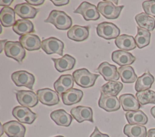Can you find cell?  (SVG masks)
<instances>
[{
	"instance_id": "1",
	"label": "cell",
	"mask_w": 155,
	"mask_h": 137,
	"mask_svg": "<svg viewBox=\"0 0 155 137\" xmlns=\"http://www.w3.org/2000/svg\"><path fill=\"white\" fill-rule=\"evenodd\" d=\"M44 22L50 23L57 29L61 30H66L71 28L73 23L71 18L65 12L56 10H52Z\"/></svg>"
},
{
	"instance_id": "2",
	"label": "cell",
	"mask_w": 155,
	"mask_h": 137,
	"mask_svg": "<svg viewBox=\"0 0 155 137\" xmlns=\"http://www.w3.org/2000/svg\"><path fill=\"white\" fill-rule=\"evenodd\" d=\"M73 76L75 83L78 86L83 88H88L94 84L99 75L90 72L86 68H81L74 71L73 72Z\"/></svg>"
},
{
	"instance_id": "3",
	"label": "cell",
	"mask_w": 155,
	"mask_h": 137,
	"mask_svg": "<svg viewBox=\"0 0 155 137\" xmlns=\"http://www.w3.org/2000/svg\"><path fill=\"white\" fill-rule=\"evenodd\" d=\"M124 7V5L116 6L112 1H100L97 5L98 11L104 18L109 19H117L119 16Z\"/></svg>"
},
{
	"instance_id": "4",
	"label": "cell",
	"mask_w": 155,
	"mask_h": 137,
	"mask_svg": "<svg viewBox=\"0 0 155 137\" xmlns=\"http://www.w3.org/2000/svg\"><path fill=\"white\" fill-rule=\"evenodd\" d=\"M4 52L7 57L12 58L19 63L22 62L26 55L25 48L18 41H7Z\"/></svg>"
},
{
	"instance_id": "5",
	"label": "cell",
	"mask_w": 155,
	"mask_h": 137,
	"mask_svg": "<svg viewBox=\"0 0 155 137\" xmlns=\"http://www.w3.org/2000/svg\"><path fill=\"white\" fill-rule=\"evenodd\" d=\"M96 32L99 37L107 40H110L116 39L119 36L120 29L111 22H103L97 25Z\"/></svg>"
},
{
	"instance_id": "6",
	"label": "cell",
	"mask_w": 155,
	"mask_h": 137,
	"mask_svg": "<svg viewBox=\"0 0 155 137\" xmlns=\"http://www.w3.org/2000/svg\"><path fill=\"white\" fill-rule=\"evenodd\" d=\"M12 80L17 86H25L31 90L35 81V76L28 72L21 70L14 72L11 76Z\"/></svg>"
},
{
	"instance_id": "7",
	"label": "cell",
	"mask_w": 155,
	"mask_h": 137,
	"mask_svg": "<svg viewBox=\"0 0 155 137\" xmlns=\"http://www.w3.org/2000/svg\"><path fill=\"white\" fill-rule=\"evenodd\" d=\"M41 48L47 54H57L62 56L64 44L61 40L54 37H50L42 41Z\"/></svg>"
},
{
	"instance_id": "8",
	"label": "cell",
	"mask_w": 155,
	"mask_h": 137,
	"mask_svg": "<svg viewBox=\"0 0 155 137\" xmlns=\"http://www.w3.org/2000/svg\"><path fill=\"white\" fill-rule=\"evenodd\" d=\"M74 13H78L82 16L85 21H96L99 19L100 14L97 7L88 2L84 1L74 10Z\"/></svg>"
},
{
	"instance_id": "9",
	"label": "cell",
	"mask_w": 155,
	"mask_h": 137,
	"mask_svg": "<svg viewBox=\"0 0 155 137\" xmlns=\"http://www.w3.org/2000/svg\"><path fill=\"white\" fill-rule=\"evenodd\" d=\"M18 102L22 106L27 107H33L38 103L37 95L32 91L19 90L16 91Z\"/></svg>"
},
{
	"instance_id": "10",
	"label": "cell",
	"mask_w": 155,
	"mask_h": 137,
	"mask_svg": "<svg viewBox=\"0 0 155 137\" xmlns=\"http://www.w3.org/2000/svg\"><path fill=\"white\" fill-rule=\"evenodd\" d=\"M96 71L99 72L106 81H116L119 78V74L117 67L111 65L107 62L101 63L97 68Z\"/></svg>"
},
{
	"instance_id": "11",
	"label": "cell",
	"mask_w": 155,
	"mask_h": 137,
	"mask_svg": "<svg viewBox=\"0 0 155 137\" xmlns=\"http://www.w3.org/2000/svg\"><path fill=\"white\" fill-rule=\"evenodd\" d=\"M36 95L39 101L42 104L47 106H54L58 104L60 101L58 94L49 88L38 90Z\"/></svg>"
},
{
	"instance_id": "12",
	"label": "cell",
	"mask_w": 155,
	"mask_h": 137,
	"mask_svg": "<svg viewBox=\"0 0 155 137\" xmlns=\"http://www.w3.org/2000/svg\"><path fill=\"white\" fill-rule=\"evenodd\" d=\"M99 107L107 112H114L119 110L120 107V103L116 96L109 95L101 92L98 101Z\"/></svg>"
},
{
	"instance_id": "13",
	"label": "cell",
	"mask_w": 155,
	"mask_h": 137,
	"mask_svg": "<svg viewBox=\"0 0 155 137\" xmlns=\"http://www.w3.org/2000/svg\"><path fill=\"white\" fill-rule=\"evenodd\" d=\"M4 133L8 137H25V127L20 122L12 120L2 125Z\"/></svg>"
},
{
	"instance_id": "14",
	"label": "cell",
	"mask_w": 155,
	"mask_h": 137,
	"mask_svg": "<svg viewBox=\"0 0 155 137\" xmlns=\"http://www.w3.org/2000/svg\"><path fill=\"white\" fill-rule=\"evenodd\" d=\"M70 113L73 118L79 123L84 121H88L91 123L94 122L93 119V110L90 107L82 106L74 107L71 109Z\"/></svg>"
},
{
	"instance_id": "15",
	"label": "cell",
	"mask_w": 155,
	"mask_h": 137,
	"mask_svg": "<svg viewBox=\"0 0 155 137\" xmlns=\"http://www.w3.org/2000/svg\"><path fill=\"white\" fill-rule=\"evenodd\" d=\"M19 42L22 46L29 51L39 50L41 48L40 38L35 34H27L21 36L19 38Z\"/></svg>"
},
{
	"instance_id": "16",
	"label": "cell",
	"mask_w": 155,
	"mask_h": 137,
	"mask_svg": "<svg viewBox=\"0 0 155 137\" xmlns=\"http://www.w3.org/2000/svg\"><path fill=\"white\" fill-rule=\"evenodd\" d=\"M14 10L15 13L22 19L35 18L39 11L38 8L27 2L16 4L15 6Z\"/></svg>"
},
{
	"instance_id": "17",
	"label": "cell",
	"mask_w": 155,
	"mask_h": 137,
	"mask_svg": "<svg viewBox=\"0 0 155 137\" xmlns=\"http://www.w3.org/2000/svg\"><path fill=\"white\" fill-rule=\"evenodd\" d=\"M56 69L60 72H64L72 69L76 63V59L69 54H65L61 58H52Z\"/></svg>"
},
{
	"instance_id": "18",
	"label": "cell",
	"mask_w": 155,
	"mask_h": 137,
	"mask_svg": "<svg viewBox=\"0 0 155 137\" xmlns=\"http://www.w3.org/2000/svg\"><path fill=\"white\" fill-rule=\"evenodd\" d=\"M111 59L116 64L124 66L133 63L136 60V57L131 53L120 49L112 53Z\"/></svg>"
},
{
	"instance_id": "19",
	"label": "cell",
	"mask_w": 155,
	"mask_h": 137,
	"mask_svg": "<svg viewBox=\"0 0 155 137\" xmlns=\"http://www.w3.org/2000/svg\"><path fill=\"white\" fill-rule=\"evenodd\" d=\"M89 36V27L78 25L71 27L67 32V37L74 41L82 42Z\"/></svg>"
},
{
	"instance_id": "20",
	"label": "cell",
	"mask_w": 155,
	"mask_h": 137,
	"mask_svg": "<svg viewBox=\"0 0 155 137\" xmlns=\"http://www.w3.org/2000/svg\"><path fill=\"white\" fill-rule=\"evenodd\" d=\"M119 100L124 111H136L141 107L137 98L131 94L120 95Z\"/></svg>"
},
{
	"instance_id": "21",
	"label": "cell",
	"mask_w": 155,
	"mask_h": 137,
	"mask_svg": "<svg viewBox=\"0 0 155 137\" xmlns=\"http://www.w3.org/2000/svg\"><path fill=\"white\" fill-rule=\"evenodd\" d=\"M50 117L57 125L64 127H68L73 119L72 116L62 109L51 112Z\"/></svg>"
},
{
	"instance_id": "22",
	"label": "cell",
	"mask_w": 155,
	"mask_h": 137,
	"mask_svg": "<svg viewBox=\"0 0 155 137\" xmlns=\"http://www.w3.org/2000/svg\"><path fill=\"white\" fill-rule=\"evenodd\" d=\"M84 95L83 92L78 89L72 88L64 93L61 97L65 105L70 106L81 101Z\"/></svg>"
},
{
	"instance_id": "23",
	"label": "cell",
	"mask_w": 155,
	"mask_h": 137,
	"mask_svg": "<svg viewBox=\"0 0 155 137\" xmlns=\"http://www.w3.org/2000/svg\"><path fill=\"white\" fill-rule=\"evenodd\" d=\"M13 30L16 34L23 36L35 32L33 22L28 19H18L13 26Z\"/></svg>"
},
{
	"instance_id": "24",
	"label": "cell",
	"mask_w": 155,
	"mask_h": 137,
	"mask_svg": "<svg viewBox=\"0 0 155 137\" xmlns=\"http://www.w3.org/2000/svg\"><path fill=\"white\" fill-rule=\"evenodd\" d=\"M116 46L124 51H130L136 48V43L134 38L128 34H122L115 39Z\"/></svg>"
},
{
	"instance_id": "25",
	"label": "cell",
	"mask_w": 155,
	"mask_h": 137,
	"mask_svg": "<svg viewBox=\"0 0 155 137\" xmlns=\"http://www.w3.org/2000/svg\"><path fill=\"white\" fill-rule=\"evenodd\" d=\"M154 81V78L148 71H147L141 76L139 77L136 81L135 90L137 92L148 90L151 88Z\"/></svg>"
},
{
	"instance_id": "26",
	"label": "cell",
	"mask_w": 155,
	"mask_h": 137,
	"mask_svg": "<svg viewBox=\"0 0 155 137\" xmlns=\"http://www.w3.org/2000/svg\"><path fill=\"white\" fill-rule=\"evenodd\" d=\"M124 133L128 137H147V128L139 124H126L124 127Z\"/></svg>"
},
{
	"instance_id": "27",
	"label": "cell",
	"mask_w": 155,
	"mask_h": 137,
	"mask_svg": "<svg viewBox=\"0 0 155 137\" xmlns=\"http://www.w3.org/2000/svg\"><path fill=\"white\" fill-rule=\"evenodd\" d=\"M135 20L139 27L149 31L155 28V19L145 13H140L135 16Z\"/></svg>"
},
{
	"instance_id": "28",
	"label": "cell",
	"mask_w": 155,
	"mask_h": 137,
	"mask_svg": "<svg viewBox=\"0 0 155 137\" xmlns=\"http://www.w3.org/2000/svg\"><path fill=\"white\" fill-rule=\"evenodd\" d=\"M125 118L130 124L145 125L148 122L146 114L140 110L136 111H128L125 113Z\"/></svg>"
},
{
	"instance_id": "29",
	"label": "cell",
	"mask_w": 155,
	"mask_h": 137,
	"mask_svg": "<svg viewBox=\"0 0 155 137\" xmlns=\"http://www.w3.org/2000/svg\"><path fill=\"white\" fill-rule=\"evenodd\" d=\"M1 25L5 27L13 26L16 22L15 12L14 9L10 7H4L0 11Z\"/></svg>"
},
{
	"instance_id": "30",
	"label": "cell",
	"mask_w": 155,
	"mask_h": 137,
	"mask_svg": "<svg viewBox=\"0 0 155 137\" xmlns=\"http://www.w3.org/2000/svg\"><path fill=\"white\" fill-rule=\"evenodd\" d=\"M118 72L121 80L125 83H132L137 79L134 69L131 66H124L118 68Z\"/></svg>"
},
{
	"instance_id": "31",
	"label": "cell",
	"mask_w": 155,
	"mask_h": 137,
	"mask_svg": "<svg viewBox=\"0 0 155 137\" xmlns=\"http://www.w3.org/2000/svg\"><path fill=\"white\" fill-rule=\"evenodd\" d=\"M123 88V84L120 81H108L102 86L101 92L109 95L117 96Z\"/></svg>"
},
{
	"instance_id": "32",
	"label": "cell",
	"mask_w": 155,
	"mask_h": 137,
	"mask_svg": "<svg viewBox=\"0 0 155 137\" xmlns=\"http://www.w3.org/2000/svg\"><path fill=\"white\" fill-rule=\"evenodd\" d=\"M137 34L134 37L136 46L139 48H142L150 44L151 33L149 31L137 27Z\"/></svg>"
},
{
	"instance_id": "33",
	"label": "cell",
	"mask_w": 155,
	"mask_h": 137,
	"mask_svg": "<svg viewBox=\"0 0 155 137\" xmlns=\"http://www.w3.org/2000/svg\"><path fill=\"white\" fill-rule=\"evenodd\" d=\"M136 97L140 105L143 106L147 104H155V92L152 90H145L137 92Z\"/></svg>"
},
{
	"instance_id": "34",
	"label": "cell",
	"mask_w": 155,
	"mask_h": 137,
	"mask_svg": "<svg viewBox=\"0 0 155 137\" xmlns=\"http://www.w3.org/2000/svg\"><path fill=\"white\" fill-rule=\"evenodd\" d=\"M30 112H31V110L28 107L18 106L13 109L12 114L13 116L20 122Z\"/></svg>"
},
{
	"instance_id": "35",
	"label": "cell",
	"mask_w": 155,
	"mask_h": 137,
	"mask_svg": "<svg viewBox=\"0 0 155 137\" xmlns=\"http://www.w3.org/2000/svg\"><path fill=\"white\" fill-rule=\"evenodd\" d=\"M68 91L73 88L74 86V78L73 75L64 74L61 75L57 80Z\"/></svg>"
},
{
	"instance_id": "36",
	"label": "cell",
	"mask_w": 155,
	"mask_h": 137,
	"mask_svg": "<svg viewBox=\"0 0 155 137\" xmlns=\"http://www.w3.org/2000/svg\"><path fill=\"white\" fill-rule=\"evenodd\" d=\"M144 13L149 16L155 18V1H145L142 3Z\"/></svg>"
},
{
	"instance_id": "37",
	"label": "cell",
	"mask_w": 155,
	"mask_h": 137,
	"mask_svg": "<svg viewBox=\"0 0 155 137\" xmlns=\"http://www.w3.org/2000/svg\"><path fill=\"white\" fill-rule=\"evenodd\" d=\"M36 118H37V115L35 113H34V112H33L31 111L28 115H27L20 121V123H25V124H32L35 121Z\"/></svg>"
},
{
	"instance_id": "38",
	"label": "cell",
	"mask_w": 155,
	"mask_h": 137,
	"mask_svg": "<svg viewBox=\"0 0 155 137\" xmlns=\"http://www.w3.org/2000/svg\"><path fill=\"white\" fill-rule=\"evenodd\" d=\"M53 86H54V90L56 91V92L59 95H61L65 93V92L67 91V90L60 83L59 81H58V80H56L54 83V84H53Z\"/></svg>"
},
{
	"instance_id": "39",
	"label": "cell",
	"mask_w": 155,
	"mask_h": 137,
	"mask_svg": "<svg viewBox=\"0 0 155 137\" xmlns=\"http://www.w3.org/2000/svg\"><path fill=\"white\" fill-rule=\"evenodd\" d=\"M90 137H110L107 134H104L101 133L98 128L96 126L94 127V131L93 132V133L90 135Z\"/></svg>"
},
{
	"instance_id": "40",
	"label": "cell",
	"mask_w": 155,
	"mask_h": 137,
	"mask_svg": "<svg viewBox=\"0 0 155 137\" xmlns=\"http://www.w3.org/2000/svg\"><path fill=\"white\" fill-rule=\"evenodd\" d=\"M51 2H53V4L56 5V6H63L65 5H67L69 3V0H58V1H56V0H51Z\"/></svg>"
},
{
	"instance_id": "41",
	"label": "cell",
	"mask_w": 155,
	"mask_h": 137,
	"mask_svg": "<svg viewBox=\"0 0 155 137\" xmlns=\"http://www.w3.org/2000/svg\"><path fill=\"white\" fill-rule=\"evenodd\" d=\"M27 3L31 5H35V6H38L43 4L45 2L44 0H26L25 1Z\"/></svg>"
},
{
	"instance_id": "42",
	"label": "cell",
	"mask_w": 155,
	"mask_h": 137,
	"mask_svg": "<svg viewBox=\"0 0 155 137\" xmlns=\"http://www.w3.org/2000/svg\"><path fill=\"white\" fill-rule=\"evenodd\" d=\"M13 0H1L0 1V6H4V7H8L10 5L12 2Z\"/></svg>"
},
{
	"instance_id": "43",
	"label": "cell",
	"mask_w": 155,
	"mask_h": 137,
	"mask_svg": "<svg viewBox=\"0 0 155 137\" xmlns=\"http://www.w3.org/2000/svg\"><path fill=\"white\" fill-rule=\"evenodd\" d=\"M147 137H155V128L150 129L148 130Z\"/></svg>"
},
{
	"instance_id": "44",
	"label": "cell",
	"mask_w": 155,
	"mask_h": 137,
	"mask_svg": "<svg viewBox=\"0 0 155 137\" xmlns=\"http://www.w3.org/2000/svg\"><path fill=\"white\" fill-rule=\"evenodd\" d=\"M7 42V39H5V40H1L0 43H1V51H0V53H2V51H3V49H4V48H5V44Z\"/></svg>"
},
{
	"instance_id": "45",
	"label": "cell",
	"mask_w": 155,
	"mask_h": 137,
	"mask_svg": "<svg viewBox=\"0 0 155 137\" xmlns=\"http://www.w3.org/2000/svg\"><path fill=\"white\" fill-rule=\"evenodd\" d=\"M150 112H151V115H152V116L155 118V106H153V107L151 109Z\"/></svg>"
},
{
	"instance_id": "46",
	"label": "cell",
	"mask_w": 155,
	"mask_h": 137,
	"mask_svg": "<svg viewBox=\"0 0 155 137\" xmlns=\"http://www.w3.org/2000/svg\"><path fill=\"white\" fill-rule=\"evenodd\" d=\"M4 132V129H3L2 125L1 124V136L2 135Z\"/></svg>"
},
{
	"instance_id": "47",
	"label": "cell",
	"mask_w": 155,
	"mask_h": 137,
	"mask_svg": "<svg viewBox=\"0 0 155 137\" xmlns=\"http://www.w3.org/2000/svg\"><path fill=\"white\" fill-rule=\"evenodd\" d=\"M53 137H64V136H61V135H59V136H53Z\"/></svg>"
}]
</instances>
